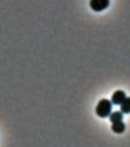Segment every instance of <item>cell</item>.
<instances>
[{
    "label": "cell",
    "mask_w": 130,
    "mask_h": 147,
    "mask_svg": "<svg viewBox=\"0 0 130 147\" xmlns=\"http://www.w3.org/2000/svg\"><path fill=\"white\" fill-rule=\"evenodd\" d=\"M112 103L107 99H102L99 101L96 107V113L100 118H106L112 111Z\"/></svg>",
    "instance_id": "6da1fadb"
},
{
    "label": "cell",
    "mask_w": 130,
    "mask_h": 147,
    "mask_svg": "<svg viewBox=\"0 0 130 147\" xmlns=\"http://www.w3.org/2000/svg\"><path fill=\"white\" fill-rule=\"evenodd\" d=\"M110 5V0H90V6L94 11L100 12Z\"/></svg>",
    "instance_id": "7a4b0ae2"
},
{
    "label": "cell",
    "mask_w": 130,
    "mask_h": 147,
    "mask_svg": "<svg viewBox=\"0 0 130 147\" xmlns=\"http://www.w3.org/2000/svg\"><path fill=\"white\" fill-rule=\"evenodd\" d=\"M126 97V93L122 90H118L112 94V97H111V102L114 105H120Z\"/></svg>",
    "instance_id": "3957f363"
},
{
    "label": "cell",
    "mask_w": 130,
    "mask_h": 147,
    "mask_svg": "<svg viewBox=\"0 0 130 147\" xmlns=\"http://www.w3.org/2000/svg\"><path fill=\"white\" fill-rule=\"evenodd\" d=\"M111 129L112 130V132L120 134V133H123L124 131L126 130V124L124 123L123 120L117 122V123H112V126H111Z\"/></svg>",
    "instance_id": "277c9868"
},
{
    "label": "cell",
    "mask_w": 130,
    "mask_h": 147,
    "mask_svg": "<svg viewBox=\"0 0 130 147\" xmlns=\"http://www.w3.org/2000/svg\"><path fill=\"white\" fill-rule=\"evenodd\" d=\"M109 119L110 121L113 123H117V122L122 121L123 119V113L121 111H116L112 113H110L109 116Z\"/></svg>",
    "instance_id": "5b68a950"
},
{
    "label": "cell",
    "mask_w": 130,
    "mask_h": 147,
    "mask_svg": "<svg viewBox=\"0 0 130 147\" xmlns=\"http://www.w3.org/2000/svg\"><path fill=\"white\" fill-rule=\"evenodd\" d=\"M120 110L123 113H130V96L126 97L120 104Z\"/></svg>",
    "instance_id": "8992f818"
}]
</instances>
